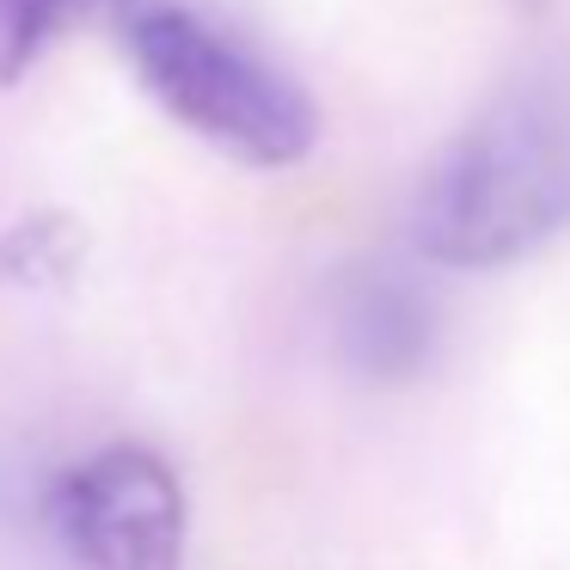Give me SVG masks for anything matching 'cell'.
Wrapping results in <instances>:
<instances>
[{
	"instance_id": "277c9868",
	"label": "cell",
	"mask_w": 570,
	"mask_h": 570,
	"mask_svg": "<svg viewBox=\"0 0 570 570\" xmlns=\"http://www.w3.org/2000/svg\"><path fill=\"white\" fill-rule=\"evenodd\" d=\"M337 332H344V356L368 381H405L430 356V307L393 271H368L344 288Z\"/></svg>"
},
{
	"instance_id": "6da1fadb",
	"label": "cell",
	"mask_w": 570,
	"mask_h": 570,
	"mask_svg": "<svg viewBox=\"0 0 570 570\" xmlns=\"http://www.w3.org/2000/svg\"><path fill=\"white\" fill-rule=\"evenodd\" d=\"M417 252L442 271H503L570 227V50L515 75L417 185Z\"/></svg>"
},
{
	"instance_id": "52a82bcc",
	"label": "cell",
	"mask_w": 570,
	"mask_h": 570,
	"mask_svg": "<svg viewBox=\"0 0 570 570\" xmlns=\"http://www.w3.org/2000/svg\"><path fill=\"white\" fill-rule=\"evenodd\" d=\"M515 7H540V0H515Z\"/></svg>"
},
{
	"instance_id": "5b68a950",
	"label": "cell",
	"mask_w": 570,
	"mask_h": 570,
	"mask_svg": "<svg viewBox=\"0 0 570 570\" xmlns=\"http://www.w3.org/2000/svg\"><path fill=\"white\" fill-rule=\"evenodd\" d=\"M136 7L141 0H0V87H19L62 31L75 26L124 31V19Z\"/></svg>"
},
{
	"instance_id": "3957f363",
	"label": "cell",
	"mask_w": 570,
	"mask_h": 570,
	"mask_svg": "<svg viewBox=\"0 0 570 570\" xmlns=\"http://www.w3.org/2000/svg\"><path fill=\"white\" fill-rule=\"evenodd\" d=\"M50 528L75 570H185L190 503L154 448L111 442L62 472Z\"/></svg>"
},
{
	"instance_id": "7a4b0ae2",
	"label": "cell",
	"mask_w": 570,
	"mask_h": 570,
	"mask_svg": "<svg viewBox=\"0 0 570 570\" xmlns=\"http://www.w3.org/2000/svg\"><path fill=\"white\" fill-rule=\"evenodd\" d=\"M124 50L148 99L227 160L283 173L320 141V111L307 92L190 7H136L124 19Z\"/></svg>"
},
{
	"instance_id": "8992f818",
	"label": "cell",
	"mask_w": 570,
	"mask_h": 570,
	"mask_svg": "<svg viewBox=\"0 0 570 570\" xmlns=\"http://www.w3.org/2000/svg\"><path fill=\"white\" fill-rule=\"evenodd\" d=\"M75 264V234L56 222H19L0 234V283H50Z\"/></svg>"
}]
</instances>
